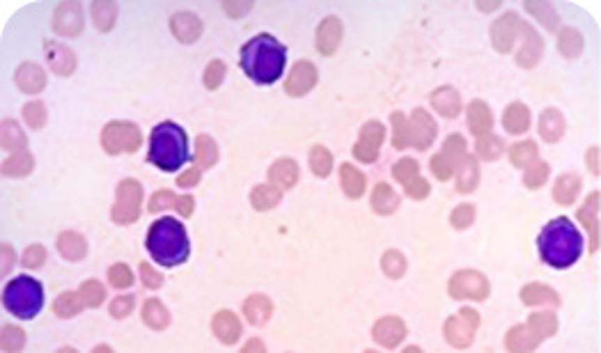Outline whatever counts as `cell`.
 <instances>
[{"mask_svg":"<svg viewBox=\"0 0 601 353\" xmlns=\"http://www.w3.org/2000/svg\"><path fill=\"white\" fill-rule=\"evenodd\" d=\"M537 250H540L542 260L553 269H569L583 255V234L572 218H553L537 237Z\"/></svg>","mask_w":601,"mask_h":353,"instance_id":"obj_1","label":"cell"},{"mask_svg":"<svg viewBox=\"0 0 601 353\" xmlns=\"http://www.w3.org/2000/svg\"><path fill=\"white\" fill-rule=\"evenodd\" d=\"M287 51L273 35H255L241 49V69L259 85H271L282 76Z\"/></svg>","mask_w":601,"mask_h":353,"instance_id":"obj_2","label":"cell"},{"mask_svg":"<svg viewBox=\"0 0 601 353\" xmlns=\"http://www.w3.org/2000/svg\"><path fill=\"white\" fill-rule=\"evenodd\" d=\"M147 253L161 266H179L191 257V241L186 227L177 218L163 216L147 232Z\"/></svg>","mask_w":601,"mask_h":353,"instance_id":"obj_3","label":"cell"},{"mask_svg":"<svg viewBox=\"0 0 601 353\" xmlns=\"http://www.w3.org/2000/svg\"><path fill=\"white\" fill-rule=\"evenodd\" d=\"M188 159H191V152H188L186 131L175 122L156 124L149 136L147 161L163 172H177Z\"/></svg>","mask_w":601,"mask_h":353,"instance_id":"obj_4","label":"cell"},{"mask_svg":"<svg viewBox=\"0 0 601 353\" xmlns=\"http://www.w3.org/2000/svg\"><path fill=\"white\" fill-rule=\"evenodd\" d=\"M3 305L19 319H35L44 308L42 282L30 276H17L7 282L3 292Z\"/></svg>","mask_w":601,"mask_h":353,"instance_id":"obj_5","label":"cell"},{"mask_svg":"<svg viewBox=\"0 0 601 353\" xmlns=\"http://www.w3.org/2000/svg\"><path fill=\"white\" fill-rule=\"evenodd\" d=\"M142 143L140 129L133 122H110L101 131V145L108 154H131Z\"/></svg>","mask_w":601,"mask_h":353,"instance_id":"obj_6","label":"cell"},{"mask_svg":"<svg viewBox=\"0 0 601 353\" xmlns=\"http://www.w3.org/2000/svg\"><path fill=\"white\" fill-rule=\"evenodd\" d=\"M434 138H436V122L423 108H416L411 113V120H406V145L423 152L434 143Z\"/></svg>","mask_w":601,"mask_h":353,"instance_id":"obj_7","label":"cell"},{"mask_svg":"<svg viewBox=\"0 0 601 353\" xmlns=\"http://www.w3.org/2000/svg\"><path fill=\"white\" fill-rule=\"evenodd\" d=\"M383 138H386V127H383V124L376 122V120L367 122L365 127L360 129L358 143L353 145V156L358 161H365V163L374 161L379 156V149H381Z\"/></svg>","mask_w":601,"mask_h":353,"instance_id":"obj_8","label":"cell"},{"mask_svg":"<svg viewBox=\"0 0 601 353\" xmlns=\"http://www.w3.org/2000/svg\"><path fill=\"white\" fill-rule=\"evenodd\" d=\"M317 81H319V74L312 62L300 60L291 67L287 81H284V90H287V94H291V97H303V94H307L317 85Z\"/></svg>","mask_w":601,"mask_h":353,"instance_id":"obj_9","label":"cell"},{"mask_svg":"<svg viewBox=\"0 0 601 353\" xmlns=\"http://www.w3.org/2000/svg\"><path fill=\"white\" fill-rule=\"evenodd\" d=\"M55 33L67 35V37H76L83 30V12L78 3H62L58 10H55V23H53Z\"/></svg>","mask_w":601,"mask_h":353,"instance_id":"obj_10","label":"cell"},{"mask_svg":"<svg viewBox=\"0 0 601 353\" xmlns=\"http://www.w3.org/2000/svg\"><path fill=\"white\" fill-rule=\"evenodd\" d=\"M342 39V23L337 17H326L317 28V51L324 56H333Z\"/></svg>","mask_w":601,"mask_h":353,"instance_id":"obj_11","label":"cell"},{"mask_svg":"<svg viewBox=\"0 0 601 353\" xmlns=\"http://www.w3.org/2000/svg\"><path fill=\"white\" fill-rule=\"evenodd\" d=\"M521 30V23H519V19H517V14H505L503 19H498L496 23H494V28H492V37H494V46L498 51H503V53H508L510 49H512V44H514V37H517V33Z\"/></svg>","mask_w":601,"mask_h":353,"instance_id":"obj_12","label":"cell"},{"mask_svg":"<svg viewBox=\"0 0 601 353\" xmlns=\"http://www.w3.org/2000/svg\"><path fill=\"white\" fill-rule=\"evenodd\" d=\"M44 51H46V60H49V65L55 74L69 76L76 69V56L67 49V46L55 44V42H46Z\"/></svg>","mask_w":601,"mask_h":353,"instance_id":"obj_13","label":"cell"},{"mask_svg":"<svg viewBox=\"0 0 601 353\" xmlns=\"http://www.w3.org/2000/svg\"><path fill=\"white\" fill-rule=\"evenodd\" d=\"M170 30L175 33V37L184 44H193L202 33V23L200 19L191 12H179L170 19Z\"/></svg>","mask_w":601,"mask_h":353,"instance_id":"obj_14","label":"cell"},{"mask_svg":"<svg viewBox=\"0 0 601 353\" xmlns=\"http://www.w3.org/2000/svg\"><path fill=\"white\" fill-rule=\"evenodd\" d=\"M432 106L436 108V113H441L443 117L455 120V117L462 113V97L455 88L443 85V88L432 92Z\"/></svg>","mask_w":601,"mask_h":353,"instance_id":"obj_15","label":"cell"},{"mask_svg":"<svg viewBox=\"0 0 601 353\" xmlns=\"http://www.w3.org/2000/svg\"><path fill=\"white\" fill-rule=\"evenodd\" d=\"M503 127L508 133H514V136L528 131V127H531V111H528V106L519 104V101L510 104L503 113Z\"/></svg>","mask_w":601,"mask_h":353,"instance_id":"obj_16","label":"cell"},{"mask_svg":"<svg viewBox=\"0 0 601 353\" xmlns=\"http://www.w3.org/2000/svg\"><path fill=\"white\" fill-rule=\"evenodd\" d=\"M466 117H469L471 133H476L478 138L487 136V133L492 131L494 117H492V111H489V106L485 104V101H473V104L469 106V111H466Z\"/></svg>","mask_w":601,"mask_h":353,"instance_id":"obj_17","label":"cell"},{"mask_svg":"<svg viewBox=\"0 0 601 353\" xmlns=\"http://www.w3.org/2000/svg\"><path fill=\"white\" fill-rule=\"evenodd\" d=\"M565 133V117L558 108H547L540 115V136L547 143H558Z\"/></svg>","mask_w":601,"mask_h":353,"instance_id":"obj_18","label":"cell"},{"mask_svg":"<svg viewBox=\"0 0 601 353\" xmlns=\"http://www.w3.org/2000/svg\"><path fill=\"white\" fill-rule=\"evenodd\" d=\"M17 85L23 92L37 94V92L44 90L46 76H44V72L37 65H33V62H26V65H21L17 69Z\"/></svg>","mask_w":601,"mask_h":353,"instance_id":"obj_19","label":"cell"},{"mask_svg":"<svg viewBox=\"0 0 601 353\" xmlns=\"http://www.w3.org/2000/svg\"><path fill=\"white\" fill-rule=\"evenodd\" d=\"M524 33L528 37V42L524 44V49L519 51L517 62H519V65H524V67H533L537 62V58L542 56V39L537 37L535 30L528 28V26H524Z\"/></svg>","mask_w":601,"mask_h":353,"instance_id":"obj_20","label":"cell"},{"mask_svg":"<svg viewBox=\"0 0 601 353\" xmlns=\"http://www.w3.org/2000/svg\"><path fill=\"white\" fill-rule=\"evenodd\" d=\"M268 177H271V182L280 184L282 188H287V186H291L296 182L298 168H296V163L291 159H280V161L273 163L271 170H268Z\"/></svg>","mask_w":601,"mask_h":353,"instance_id":"obj_21","label":"cell"},{"mask_svg":"<svg viewBox=\"0 0 601 353\" xmlns=\"http://www.w3.org/2000/svg\"><path fill=\"white\" fill-rule=\"evenodd\" d=\"M26 145H28V138L21 133L19 124L12 120H5L3 122V149H7V152H26Z\"/></svg>","mask_w":601,"mask_h":353,"instance_id":"obj_22","label":"cell"},{"mask_svg":"<svg viewBox=\"0 0 601 353\" xmlns=\"http://www.w3.org/2000/svg\"><path fill=\"white\" fill-rule=\"evenodd\" d=\"M218 159V145L216 140L209 136H197L195 140V161L200 163L202 168L213 166Z\"/></svg>","mask_w":601,"mask_h":353,"instance_id":"obj_23","label":"cell"},{"mask_svg":"<svg viewBox=\"0 0 601 353\" xmlns=\"http://www.w3.org/2000/svg\"><path fill=\"white\" fill-rule=\"evenodd\" d=\"M503 140L496 136V133H487V136H480L478 143H476V152L480 154V159L485 161H494L498 156L503 154Z\"/></svg>","mask_w":601,"mask_h":353,"instance_id":"obj_24","label":"cell"},{"mask_svg":"<svg viewBox=\"0 0 601 353\" xmlns=\"http://www.w3.org/2000/svg\"><path fill=\"white\" fill-rule=\"evenodd\" d=\"M510 159L514 166L519 168H526L531 166V163L537 161V145L533 143V140H526V143H517L510 147Z\"/></svg>","mask_w":601,"mask_h":353,"instance_id":"obj_25","label":"cell"},{"mask_svg":"<svg viewBox=\"0 0 601 353\" xmlns=\"http://www.w3.org/2000/svg\"><path fill=\"white\" fill-rule=\"evenodd\" d=\"M310 168L317 177H326L333 168V156L324 145H314L310 152Z\"/></svg>","mask_w":601,"mask_h":353,"instance_id":"obj_26","label":"cell"},{"mask_svg":"<svg viewBox=\"0 0 601 353\" xmlns=\"http://www.w3.org/2000/svg\"><path fill=\"white\" fill-rule=\"evenodd\" d=\"M33 170V156L28 152H17L14 156H10L5 163H3V172L10 177H19V175H28Z\"/></svg>","mask_w":601,"mask_h":353,"instance_id":"obj_27","label":"cell"},{"mask_svg":"<svg viewBox=\"0 0 601 353\" xmlns=\"http://www.w3.org/2000/svg\"><path fill=\"white\" fill-rule=\"evenodd\" d=\"M340 175H342L344 191L353 195V198H358V195L363 193V186H365V177H363L353 166H349V163H344V166L340 168Z\"/></svg>","mask_w":601,"mask_h":353,"instance_id":"obj_28","label":"cell"},{"mask_svg":"<svg viewBox=\"0 0 601 353\" xmlns=\"http://www.w3.org/2000/svg\"><path fill=\"white\" fill-rule=\"evenodd\" d=\"M92 17H94V23H97V28L104 30V33H108V30L113 28V23H115L117 7L113 3H94L92 5Z\"/></svg>","mask_w":601,"mask_h":353,"instance_id":"obj_29","label":"cell"},{"mask_svg":"<svg viewBox=\"0 0 601 353\" xmlns=\"http://www.w3.org/2000/svg\"><path fill=\"white\" fill-rule=\"evenodd\" d=\"M558 49L563 51L567 58H574V56H579V53H581V49H583V37H581V33H576L574 28H565L563 33H560Z\"/></svg>","mask_w":601,"mask_h":353,"instance_id":"obj_30","label":"cell"},{"mask_svg":"<svg viewBox=\"0 0 601 353\" xmlns=\"http://www.w3.org/2000/svg\"><path fill=\"white\" fill-rule=\"evenodd\" d=\"M579 177H574V175H565V177H560L558 182H556V200H560V202H572L574 200V195L579 193Z\"/></svg>","mask_w":601,"mask_h":353,"instance_id":"obj_31","label":"cell"},{"mask_svg":"<svg viewBox=\"0 0 601 353\" xmlns=\"http://www.w3.org/2000/svg\"><path fill=\"white\" fill-rule=\"evenodd\" d=\"M23 117L33 129H42L46 124V108L42 101H30V104L23 106Z\"/></svg>","mask_w":601,"mask_h":353,"instance_id":"obj_32","label":"cell"},{"mask_svg":"<svg viewBox=\"0 0 601 353\" xmlns=\"http://www.w3.org/2000/svg\"><path fill=\"white\" fill-rule=\"evenodd\" d=\"M441 152L448 161H459L466 156V140L459 136V133H455V136H450L446 143H443Z\"/></svg>","mask_w":601,"mask_h":353,"instance_id":"obj_33","label":"cell"},{"mask_svg":"<svg viewBox=\"0 0 601 353\" xmlns=\"http://www.w3.org/2000/svg\"><path fill=\"white\" fill-rule=\"evenodd\" d=\"M372 205H374L379 211H390L397 205V195L393 193V188H388L386 184H379L376 191H374V198H372Z\"/></svg>","mask_w":601,"mask_h":353,"instance_id":"obj_34","label":"cell"},{"mask_svg":"<svg viewBox=\"0 0 601 353\" xmlns=\"http://www.w3.org/2000/svg\"><path fill=\"white\" fill-rule=\"evenodd\" d=\"M476 182H478V163L473 156H466L459 175V191H473Z\"/></svg>","mask_w":601,"mask_h":353,"instance_id":"obj_35","label":"cell"},{"mask_svg":"<svg viewBox=\"0 0 601 353\" xmlns=\"http://www.w3.org/2000/svg\"><path fill=\"white\" fill-rule=\"evenodd\" d=\"M390 122H393V147L395 149L409 147L406 145V117H404V113H393Z\"/></svg>","mask_w":601,"mask_h":353,"instance_id":"obj_36","label":"cell"},{"mask_svg":"<svg viewBox=\"0 0 601 353\" xmlns=\"http://www.w3.org/2000/svg\"><path fill=\"white\" fill-rule=\"evenodd\" d=\"M225 78V62L223 60H213L209 62V67L204 69V85L209 90H216Z\"/></svg>","mask_w":601,"mask_h":353,"instance_id":"obj_37","label":"cell"},{"mask_svg":"<svg viewBox=\"0 0 601 353\" xmlns=\"http://www.w3.org/2000/svg\"><path fill=\"white\" fill-rule=\"evenodd\" d=\"M393 175L400 179V182L411 184L418 177V163L413 159H402L400 163H395Z\"/></svg>","mask_w":601,"mask_h":353,"instance_id":"obj_38","label":"cell"},{"mask_svg":"<svg viewBox=\"0 0 601 353\" xmlns=\"http://www.w3.org/2000/svg\"><path fill=\"white\" fill-rule=\"evenodd\" d=\"M275 200H278V193L271 191L268 186H257V191L252 193V202L257 205V209H266L268 205H273Z\"/></svg>","mask_w":601,"mask_h":353,"instance_id":"obj_39","label":"cell"},{"mask_svg":"<svg viewBox=\"0 0 601 353\" xmlns=\"http://www.w3.org/2000/svg\"><path fill=\"white\" fill-rule=\"evenodd\" d=\"M432 170L439 179H448L450 175H452V163H450L443 154H439L432 159Z\"/></svg>","mask_w":601,"mask_h":353,"instance_id":"obj_40","label":"cell"},{"mask_svg":"<svg viewBox=\"0 0 601 353\" xmlns=\"http://www.w3.org/2000/svg\"><path fill=\"white\" fill-rule=\"evenodd\" d=\"M547 175H549V166H547V163H535L533 170L526 175V184H528V186L542 184L544 179H547Z\"/></svg>","mask_w":601,"mask_h":353,"instance_id":"obj_41","label":"cell"},{"mask_svg":"<svg viewBox=\"0 0 601 353\" xmlns=\"http://www.w3.org/2000/svg\"><path fill=\"white\" fill-rule=\"evenodd\" d=\"M197 177H200V170H188L186 175H181L179 177V186H188V184H195L197 182Z\"/></svg>","mask_w":601,"mask_h":353,"instance_id":"obj_42","label":"cell"},{"mask_svg":"<svg viewBox=\"0 0 601 353\" xmlns=\"http://www.w3.org/2000/svg\"><path fill=\"white\" fill-rule=\"evenodd\" d=\"M406 186H409V193L416 195V198H423V195L427 193V184L425 182H411Z\"/></svg>","mask_w":601,"mask_h":353,"instance_id":"obj_43","label":"cell"},{"mask_svg":"<svg viewBox=\"0 0 601 353\" xmlns=\"http://www.w3.org/2000/svg\"><path fill=\"white\" fill-rule=\"evenodd\" d=\"M113 282H115V285H126V282H129V276H126V271H124V269H120V273L113 271Z\"/></svg>","mask_w":601,"mask_h":353,"instance_id":"obj_44","label":"cell"},{"mask_svg":"<svg viewBox=\"0 0 601 353\" xmlns=\"http://www.w3.org/2000/svg\"><path fill=\"white\" fill-rule=\"evenodd\" d=\"M39 255H42V253H39L37 248H35V250H30V255H28V264H30V266H37V264H39Z\"/></svg>","mask_w":601,"mask_h":353,"instance_id":"obj_45","label":"cell"}]
</instances>
